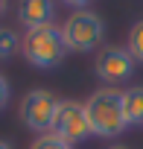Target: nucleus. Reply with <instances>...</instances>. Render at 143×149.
<instances>
[{
  "label": "nucleus",
  "instance_id": "nucleus-6",
  "mask_svg": "<svg viewBox=\"0 0 143 149\" xmlns=\"http://www.w3.org/2000/svg\"><path fill=\"white\" fill-rule=\"evenodd\" d=\"M94 70H96V76L102 82L117 85V82H126L134 73V58L126 47H105V50H99Z\"/></svg>",
  "mask_w": 143,
  "mask_h": 149
},
{
  "label": "nucleus",
  "instance_id": "nucleus-1",
  "mask_svg": "<svg viewBox=\"0 0 143 149\" xmlns=\"http://www.w3.org/2000/svg\"><path fill=\"white\" fill-rule=\"evenodd\" d=\"M85 114L91 123V134L96 137H120L128 129L126 114H123V91L117 88L94 91L85 102Z\"/></svg>",
  "mask_w": 143,
  "mask_h": 149
},
{
  "label": "nucleus",
  "instance_id": "nucleus-5",
  "mask_svg": "<svg viewBox=\"0 0 143 149\" xmlns=\"http://www.w3.org/2000/svg\"><path fill=\"white\" fill-rule=\"evenodd\" d=\"M53 134H58L67 143H79L85 137H91V123L85 114V102L76 100H58V111L53 120Z\"/></svg>",
  "mask_w": 143,
  "mask_h": 149
},
{
  "label": "nucleus",
  "instance_id": "nucleus-12",
  "mask_svg": "<svg viewBox=\"0 0 143 149\" xmlns=\"http://www.w3.org/2000/svg\"><path fill=\"white\" fill-rule=\"evenodd\" d=\"M9 97H12V88H9V79L0 73V111L9 105Z\"/></svg>",
  "mask_w": 143,
  "mask_h": 149
},
{
  "label": "nucleus",
  "instance_id": "nucleus-10",
  "mask_svg": "<svg viewBox=\"0 0 143 149\" xmlns=\"http://www.w3.org/2000/svg\"><path fill=\"white\" fill-rule=\"evenodd\" d=\"M126 50L131 53L134 61L143 64V21H137V24L128 29V44H126Z\"/></svg>",
  "mask_w": 143,
  "mask_h": 149
},
{
  "label": "nucleus",
  "instance_id": "nucleus-8",
  "mask_svg": "<svg viewBox=\"0 0 143 149\" xmlns=\"http://www.w3.org/2000/svg\"><path fill=\"white\" fill-rule=\"evenodd\" d=\"M123 114L128 126H143V88L140 85L123 91Z\"/></svg>",
  "mask_w": 143,
  "mask_h": 149
},
{
  "label": "nucleus",
  "instance_id": "nucleus-7",
  "mask_svg": "<svg viewBox=\"0 0 143 149\" xmlns=\"http://www.w3.org/2000/svg\"><path fill=\"white\" fill-rule=\"evenodd\" d=\"M18 24L26 32L56 24V0H18Z\"/></svg>",
  "mask_w": 143,
  "mask_h": 149
},
{
  "label": "nucleus",
  "instance_id": "nucleus-2",
  "mask_svg": "<svg viewBox=\"0 0 143 149\" xmlns=\"http://www.w3.org/2000/svg\"><path fill=\"white\" fill-rule=\"evenodd\" d=\"M21 53L24 58L38 67V70H53L64 61L67 56V47H64V38H61V26L50 24V26H38V29H29L24 32L21 38Z\"/></svg>",
  "mask_w": 143,
  "mask_h": 149
},
{
  "label": "nucleus",
  "instance_id": "nucleus-3",
  "mask_svg": "<svg viewBox=\"0 0 143 149\" xmlns=\"http://www.w3.org/2000/svg\"><path fill=\"white\" fill-rule=\"evenodd\" d=\"M61 38H64V47L67 53H91L102 44L105 38V24L96 12L91 9H79L73 12L64 26H61Z\"/></svg>",
  "mask_w": 143,
  "mask_h": 149
},
{
  "label": "nucleus",
  "instance_id": "nucleus-15",
  "mask_svg": "<svg viewBox=\"0 0 143 149\" xmlns=\"http://www.w3.org/2000/svg\"><path fill=\"white\" fill-rule=\"evenodd\" d=\"M0 149H12V143L9 140H0Z\"/></svg>",
  "mask_w": 143,
  "mask_h": 149
},
{
  "label": "nucleus",
  "instance_id": "nucleus-11",
  "mask_svg": "<svg viewBox=\"0 0 143 149\" xmlns=\"http://www.w3.org/2000/svg\"><path fill=\"white\" fill-rule=\"evenodd\" d=\"M29 149H73V143H67V140H61L58 134L47 132V134H38V137L29 143Z\"/></svg>",
  "mask_w": 143,
  "mask_h": 149
},
{
  "label": "nucleus",
  "instance_id": "nucleus-9",
  "mask_svg": "<svg viewBox=\"0 0 143 149\" xmlns=\"http://www.w3.org/2000/svg\"><path fill=\"white\" fill-rule=\"evenodd\" d=\"M18 50H21V38H18V32L9 29V26H0V61L12 58Z\"/></svg>",
  "mask_w": 143,
  "mask_h": 149
},
{
  "label": "nucleus",
  "instance_id": "nucleus-4",
  "mask_svg": "<svg viewBox=\"0 0 143 149\" xmlns=\"http://www.w3.org/2000/svg\"><path fill=\"white\" fill-rule=\"evenodd\" d=\"M56 111H58V97L53 91H44V88H35L29 91L24 100H21V120L26 129L38 132V134H47L53 129V120H56Z\"/></svg>",
  "mask_w": 143,
  "mask_h": 149
},
{
  "label": "nucleus",
  "instance_id": "nucleus-16",
  "mask_svg": "<svg viewBox=\"0 0 143 149\" xmlns=\"http://www.w3.org/2000/svg\"><path fill=\"white\" fill-rule=\"evenodd\" d=\"M108 149H128V146H123V143H111Z\"/></svg>",
  "mask_w": 143,
  "mask_h": 149
},
{
  "label": "nucleus",
  "instance_id": "nucleus-14",
  "mask_svg": "<svg viewBox=\"0 0 143 149\" xmlns=\"http://www.w3.org/2000/svg\"><path fill=\"white\" fill-rule=\"evenodd\" d=\"M6 9H9V0H0V18L6 15Z\"/></svg>",
  "mask_w": 143,
  "mask_h": 149
},
{
  "label": "nucleus",
  "instance_id": "nucleus-13",
  "mask_svg": "<svg viewBox=\"0 0 143 149\" xmlns=\"http://www.w3.org/2000/svg\"><path fill=\"white\" fill-rule=\"evenodd\" d=\"M64 6H70L73 12H79V9H88V3H94V0H61Z\"/></svg>",
  "mask_w": 143,
  "mask_h": 149
}]
</instances>
